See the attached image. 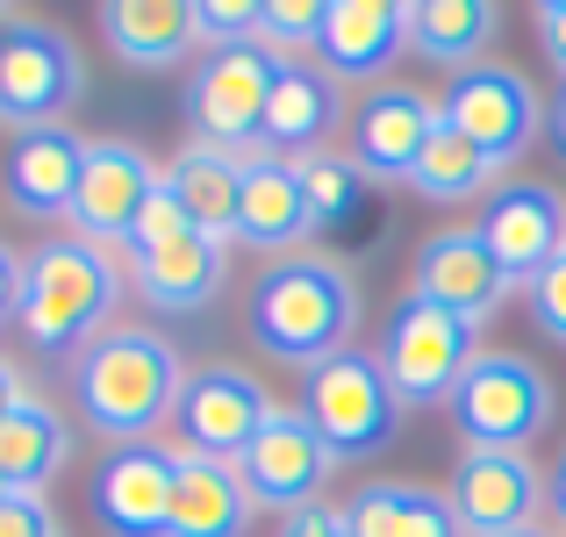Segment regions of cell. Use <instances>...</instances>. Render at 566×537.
<instances>
[{
    "instance_id": "6",
    "label": "cell",
    "mask_w": 566,
    "mask_h": 537,
    "mask_svg": "<svg viewBox=\"0 0 566 537\" xmlns=\"http://www.w3.org/2000/svg\"><path fill=\"white\" fill-rule=\"evenodd\" d=\"M481 351L488 345L467 316L401 294V308L387 316V337H380V372L401 394V409H430V401H452V387L467 380V366Z\"/></svg>"
},
{
    "instance_id": "33",
    "label": "cell",
    "mask_w": 566,
    "mask_h": 537,
    "mask_svg": "<svg viewBox=\"0 0 566 537\" xmlns=\"http://www.w3.org/2000/svg\"><path fill=\"white\" fill-rule=\"evenodd\" d=\"M524 308H531V323H538V337L566 345V251L524 287Z\"/></svg>"
},
{
    "instance_id": "18",
    "label": "cell",
    "mask_w": 566,
    "mask_h": 537,
    "mask_svg": "<svg viewBox=\"0 0 566 537\" xmlns=\"http://www.w3.org/2000/svg\"><path fill=\"white\" fill-rule=\"evenodd\" d=\"M80 172H86V137L72 123H51V129H14L0 187H8V208L22 222H72Z\"/></svg>"
},
{
    "instance_id": "26",
    "label": "cell",
    "mask_w": 566,
    "mask_h": 537,
    "mask_svg": "<svg viewBox=\"0 0 566 537\" xmlns=\"http://www.w3.org/2000/svg\"><path fill=\"white\" fill-rule=\"evenodd\" d=\"M244 158L251 151H222V144L187 137L180 151H172V166H166V187H172V201L187 208V222H193V230H208V236H222V244H237Z\"/></svg>"
},
{
    "instance_id": "31",
    "label": "cell",
    "mask_w": 566,
    "mask_h": 537,
    "mask_svg": "<svg viewBox=\"0 0 566 537\" xmlns=\"http://www.w3.org/2000/svg\"><path fill=\"white\" fill-rule=\"evenodd\" d=\"M323 14H331V0H265V14H259V51L273 57V65H302V57H316Z\"/></svg>"
},
{
    "instance_id": "19",
    "label": "cell",
    "mask_w": 566,
    "mask_h": 537,
    "mask_svg": "<svg viewBox=\"0 0 566 537\" xmlns=\"http://www.w3.org/2000/svg\"><path fill=\"white\" fill-rule=\"evenodd\" d=\"M401 51H409V8L401 0H331L316 65L337 86H366L374 94V86H387V65Z\"/></svg>"
},
{
    "instance_id": "8",
    "label": "cell",
    "mask_w": 566,
    "mask_h": 537,
    "mask_svg": "<svg viewBox=\"0 0 566 537\" xmlns=\"http://www.w3.org/2000/svg\"><path fill=\"white\" fill-rule=\"evenodd\" d=\"M273 409H280L273 387H265L251 366H237V358H208V366H193L187 387H180V409H172V452L230 459V466H237Z\"/></svg>"
},
{
    "instance_id": "41",
    "label": "cell",
    "mask_w": 566,
    "mask_h": 537,
    "mask_svg": "<svg viewBox=\"0 0 566 537\" xmlns=\"http://www.w3.org/2000/svg\"><path fill=\"white\" fill-rule=\"evenodd\" d=\"M524 537H559V530H524Z\"/></svg>"
},
{
    "instance_id": "17",
    "label": "cell",
    "mask_w": 566,
    "mask_h": 537,
    "mask_svg": "<svg viewBox=\"0 0 566 537\" xmlns=\"http://www.w3.org/2000/svg\"><path fill=\"white\" fill-rule=\"evenodd\" d=\"M86 509L108 537H172V444H123L94 466Z\"/></svg>"
},
{
    "instance_id": "5",
    "label": "cell",
    "mask_w": 566,
    "mask_h": 537,
    "mask_svg": "<svg viewBox=\"0 0 566 537\" xmlns=\"http://www.w3.org/2000/svg\"><path fill=\"white\" fill-rule=\"evenodd\" d=\"M302 415L323 430V444H331L337 459H374V452L395 444V430H401V394L387 387L380 351L352 345V351L323 358V366H308Z\"/></svg>"
},
{
    "instance_id": "3",
    "label": "cell",
    "mask_w": 566,
    "mask_h": 537,
    "mask_svg": "<svg viewBox=\"0 0 566 537\" xmlns=\"http://www.w3.org/2000/svg\"><path fill=\"white\" fill-rule=\"evenodd\" d=\"M123 294H129V273L108 251L72 236V230H57V236H43L22 265V323H14V330L36 351L72 358V351L94 345L101 330H115Z\"/></svg>"
},
{
    "instance_id": "27",
    "label": "cell",
    "mask_w": 566,
    "mask_h": 537,
    "mask_svg": "<svg viewBox=\"0 0 566 537\" xmlns=\"http://www.w3.org/2000/svg\"><path fill=\"white\" fill-rule=\"evenodd\" d=\"M72 466V423L51 394H29L22 409L0 415V481L8 495H43Z\"/></svg>"
},
{
    "instance_id": "15",
    "label": "cell",
    "mask_w": 566,
    "mask_h": 537,
    "mask_svg": "<svg viewBox=\"0 0 566 537\" xmlns=\"http://www.w3.org/2000/svg\"><path fill=\"white\" fill-rule=\"evenodd\" d=\"M409 294L416 302H438L452 316H467L481 330L488 316H502L516 294V280L495 265V251L481 244V230H430L409 259Z\"/></svg>"
},
{
    "instance_id": "28",
    "label": "cell",
    "mask_w": 566,
    "mask_h": 537,
    "mask_svg": "<svg viewBox=\"0 0 566 537\" xmlns=\"http://www.w3.org/2000/svg\"><path fill=\"white\" fill-rule=\"evenodd\" d=\"M495 36H502L495 0H409V51L444 72L488 65Z\"/></svg>"
},
{
    "instance_id": "37",
    "label": "cell",
    "mask_w": 566,
    "mask_h": 537,
    "mask_svg": "<svg viewBox=\"0 0 566 537\" xmlns=\"http://www.w3.org/2000/svg\"><path fill=\"white\" fill-rule=\"evenodd\" d=\"M538 43L553 57V72L566 80V0H538Z\"/></svg>"
},
{
    "instance_id": "36",
    "label": "cell",
    "mask_w": 566,
    "mask_h": 537,
    "mask_svg": "<svg viewBox=\"0 0 566 537\" xmlns=\"http://www.w3.org/2000/svg\"><path fill=\"white\" fill-rule=\"evenodd\" d=\"M22 265H29V251H14L8 236H0V330L22 323Z\"/></svg>"
},
{
    "instance_id": "34",
    "label": "cell",
    "mask_w": 566,
    "mask_h": 537,
    "mask_svg": "<svg viewBox=\"0 0 566 537\" xmlns=\"http://www.w3.org/2000/svg\"><path fill=\"white\" fill-rule=\"evenodd\" d=\"M0 537H65L43 495H0Z\"/></svg>"
},
{
    "instance_id": "10",
    "label": "cell",
    "mask_w": 566,
    "mask_h": 537,
    "mask_svg": "<svg viewBox=\"0 0 566 537\" xmlns=\"http://www.w3.org/2000/svg\"><path fill=\"white\" fill-rule=\"evenodd\" d=\"M166 187V166H158L144 144L129 137H86V172H80V193H72V236L101 244L108 259H123L137 215L151 208V193Z\"/></svg>"
},
{
    "instance_id": "38",
    "label": "cell",
    "mask_w": 566,
    "mask_h": 537,
    "mask_svg": "<svg viewBox=\"0 0 566 537\" xmlns=\"http://www.w3.org/2000/svg\"><path fill=\"white\" fill-rule=\"evenodd\" d=\"M29 394H36V387L22 380V366H14V358H0V415H8V409H22Z\"/></svg>"
},
{
    "instance_id": "23",
    "label": "cell",
    "mask_w": 566,
    "mask_h": 537,
    "mask_svg": "<svg viewBox=\"0 0 566 537\" xmlns=\"http://www.w3.org/2000/svg\"><path fill=\"white\" fill-rule=\"evenodd\" d=\"M259 502L230 459L172 452V537H251Z\"/></svg>"
},
{
    "instance_id": "32",
    "label": "cell",
    "mask_w": 566,
    "mask_h": 537,
    "mask_svg": "<svg viewBox=\"0 0 566 537\" xmlns=\"http://www.w3.org/2000/svg\"><path fill=\"white\" fill-rule=\"evenodd\" d=\"M259 14H265V0H193L201 51H244V43H259Z\"/></svg>"
},
{
    "instance_id": "22",
    "label": "cell",
    "mask_w": 566,
    "mask_h": 537,
    "mask_svg": "<svg viewBox=\"0 0 566 537\" xmlns=\"http://www.w3.org/2000/svg\"><path fill=\"white\" fill-rule=\"evenodd\" d=\"M308 236H316V215H308L294 158L251 151L244 158V201H237V244L265 251V259H287V251H308Z\"/></svg>"
},
{
    "instance_id": "13",
    "label": "cell",
    "mask_w": 566,
    "mask_h": 537,
    "mask_svg": "<svg viewBox=\"0 0 566 537\" xmlns=\"http://www.w3.org/2000/svg\"><path fill=\"white\" fill-rule=\"evenodd\" d=\"M337 466H345V459H337L331 444H323V430L308 423L302 409H287V401L265 415V430L251 438V452L237 459L251 502L273 509V516H294V509H308V502H323L331 481H337Z\"/></svg>"
},
{
    "instance_id": "39",
    "label": "cell",
    "mask_w": 566,
    "mask_h": 537,
    "mask_svg": "<svg viewBox=\"0 0 566 537\" xmlns=\"http://www.w3.org/2000/svg\"><path fill=\"white\" fill-rule=\"evenodd\" d=\"M545 129H553V151L566 158V86H559V101L545 108Z\"/></svg>"
},
{
    "instance_id": "11",
    "label": "cell",
    "mask_w": 566,
    "mask_h": 537,
    "mask_svg": "<svg viewBox=\"0 0 566 537\" xmlns=\"http://www.w3.org/2000/svg\"><path fill=\"white\" fill-rule=\"evenodd\" d=\"M273 57L259 43L244 51H201L187 72V129L222 151H259L265 101H273Z\"/></svg>"
},
{
    "instance_id": "14",
    "label": "cell",
    "mask_w": 566,
    "mask_h": 537,
    "mask_svg": "<svg viewBox=\"0 0 566 537\" xmlns=\"http://www.w3.org/2000/svg\"><path fill=\"white\" fill-rule=\"evenodd\" d=\"M438 123H444L438 94H423V86H409V80H387L352 108L345 158L366 172V187H409V172H416V158H423V144L438 137Z\"/></svg>"
},
{
    "instance_id": "2",
    "label": "cell",
    "mask_w": 566,
    "mask_h": 537,
    "mask_svg": "<svg viewBox=\"0 0 566 537\" xmlns=\"http://www.w3.org/2000/svg\"><path fill=\"white\" fill-rule=\"evenodd\" d=\"M359 330V273L331 251H287L265 259L244 287V337L280 366H323V358L352 351Z\"/></svg>"
},
{
    "instance_id": "4",
    "label": "cell",
    "mask_w": 566,
    "mask_h": 537,
    "mask_svg": "<svg viewBox=\"0 0 566 537\" xmlns=\"http://www.w3.org/2000/svg\"><path fill=\"white\" fill-rule=\"evenodd\" d=\"M444 409H452V423H459V444L531 452L559 415V387H553V372L524 351H481Z\"/></svg>"
},
{
    "instance_id": "9",
    "label": "cell",
    "mask_w": 566,
    "mask_h": 537,
    "mask_svg": "<svg viewBox=\"0 0 566 537\" xmlns=\"http://www.w3.org/2000/svg\"><path fill=\"white\" fill-rule=\"evenodd\" d=\"M438 108H444V123H452L467 144H481L502 172H510L545 129L538 86H531L516 65H502V57H488V65H473V72H452V86L438 94Z\"/></svg>"
},
{
    "instance_id": "25",
    "label": "cell",
    "mask_w": 566,
    "mask_h": 537,
    "mask_svg": "<svg viewBox=\"0 0 566 537\" xmlns=\"http://www.w3.org/2000/svg\"><path fill=\"white\" fill-rule=\"evenodd\" d=\"M345 524H352V537H467L444 487H430V481H395V473L352 487Z\"/></svg>"
},
{
    "instance_id": "24",
    "label": "cell",
    "mask_w": 566,
    "mask_h": 537,
    "mask_svg": "<svg viewBox=\"0 0 566 537\" xmlns=\"http://www.w3.org/2000/svg\"><path fill=\"white\" fill-rule=\"evenodd\" d=\"M101 36L123 65L137 72H166L187 65L201 51V22H193V0H101Z\"/></svg>"
},
{
    "instance_id": "20",
    "label": "cell",
    "mask_w": 566,
    "mask_h": 537,
    "mask_svg": "<svg viewBox=\"0 0 566 537\" xmlns=\"http://www.w3.org/2000/svg\"><path fill=\"white\" fill-rule=\"evenodd\" d=\"M123 273H129V294H144L158 316L180 323V316H201L222 294V280H230V244L208 236V230H187V236H172V244L129 251Z\"/></svg>"
},
{
    "instance_id": "7",
    "label": "cell",
    "mask_w": 566,
    "mask_h": 537,
    "mask_svg": "<svg viewBox=\"0 0 566 537\" xmlns=\"http://www.w3.org/2000/svg\"><path fill=\"white\" fill-rule=\"evenodd\" d=\"M86 94V57L57 22L14 14L0 29V115L8 129H51L80 108Z\"/></svg>"
},
{
    "instance_id": "16",
    "label": "cell",
    "mask_w": 566,
    "mask_h": 537,
    "mask_svg": "<svg viewBox=\"0 0 566 537\" xmlns=\"http://www.w3.org/2000/svg\"><path fill=\"white\" fill-rule=\"evenodd\" d=\"M481 244L495 251V265L516 280V287H531V280L545 273V265L566 251V193L545 187V179H502L495 193L481 201Z\"/></svg>"
},
{
    "instance_id": "1",
    "label": "cell",
    "mask_w": 566,
    "mask_h": 537,
    "mask_svg": "<svg viewBox=\"0 0 566 537\" xmlns=\"http://www.w3.org/2000/svg\"><path fill=\"white\" fill-rule=\"evenodd\" d=\"M187 372L193 366L180 358V345H172L166 330H151V323H115V330H101L86 351L65 358V401L108 452H123V444H158V430H172Z\"/></svg>"
},
{
    "instance_id": "35",
    "label": "cell",
    "mask_w": 566,
    "mask_h": 537,
    "mask_svg": "<svg viewBox=\"0 0 566 537\" xmlns=\"http://www.w3.org/2000/svg\"><path fill=\"white\" fill-rule=\"evenodd\" d=\"M280 537H352V524H345V502H308V509L280 516Z\"/></svg>"
},
{
    "instance_id": "43",
    "label": "cell",
    "mask_w": 566,
    "mask_h": 537,
    "mask_svg": "<svg viewBox=\"0 0 566 537\" xmlns=\"http://www.w3.org/2000/svg\"><path fill=\"white\" fill-rule=\"evenodd\" d=\"M0 123H8V115H0Z\"/></svg>"
},
{
    "instance_id": "40",
    "label": "cell",
    "mask_w": 566,
    "mask_h": 537,
    "mask_svg": "<svg viewBox=\"0 0 566 537\" xmlns=\"http://www.w3.org/2000/svg\"><path fill=\"white\" fill-rule=\"evenodd\" d=\"M545 495H553V516H559V537H566V452H559V466H553V487H545Z\"/></svg>"
},
{
    "instance_id": "12",
    "label": "cell",
    "mask_w": 566,
    "mask_h": 537,
    "mask_svg": "<svg viewBox=\"0 0 566 537\" xmlns=\"http://www.w3.org/2000/svg\"><path fill=\"white\" fill-rule=\"evenodd\" d=\"M545 473L531 452H488V444H467L452 466V509H459V530L467 537H524V530H545Z\"/></svg>"
},
{
    "instance_id": "42",
    "label": "cell",
    "mask_w": 566,
    "mask_h": 537,
    "mask_svg": "<svg viewBox=\"0 0 566 537\" xmlns=\"http://www.w3.org/2000/svg\"><path fill=\"white\" fill-rule=\"evenodd\" d=\"M0 495H8V481H0Z\"/></svg>"
},
{
    "instance_id": "21",
    "label": "cell",
    "mask_w": 566,
    "mask_h": 537,
    "mask_svg": "<svg viewBox=\"0 0 566 537\" xmlns=\"http://www.w3.org/2000/svg\"><path fill=\"white\" fill-rule=\"evenodd\" d=\"M345 123V86L302 57V65H280L273 72V101H265V129H259V151L273 158H316L331 151V129Z\"/></svg>"
},
{
    "instance_id": "30",
    "label": "cell",
    "mask_w": 566,
    "mask_h": 537,
    "mask_svg": "<svg viewBox=\"0 0 566 537\" xmlns=\"http://www.w3.org/2000/svg\"><path fill=\"white\" fill-rule=\"evenodd\" d=\"M294 172H302V193H308V215H316V230H323V222H345V215H359V201H366V172L352 166L345 151L294 158Z\"/></svg>"
},
{
    "instance_id": "29",
    "label": "cell",
    "mask_w": 566,
    "mask_h": 537,
    "mask_svg": "<svg viewBox=\"0 0 566 537\" xmlns=\"http://www.w3.org/2000/svg\"><path fill=\"white\" fill-rule=\"evenodd\" d=\"M502 187V166L481 151V144H467L452 123H438V137L423 144V158H416L409 172V193L430 208H459V201H488V193Z\"/></svg>"
}]
</instances>
